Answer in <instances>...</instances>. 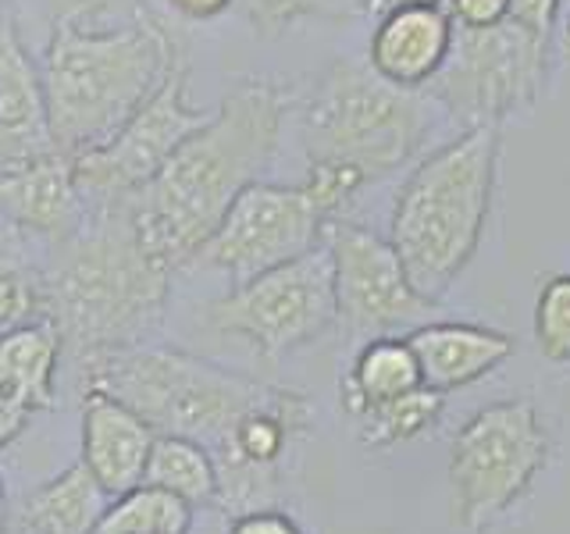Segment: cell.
Returning a JSON list of instances; mask_svg holds the SVG:
<instances>
[{"label":"cell","instance_id":"1","mask_svg":"<svg viewBox=\"0 0 570 534\" xmlns=\"http://www.w3.org/2000/svg\"><path fill=\"white\" fill-rule=\"evenodd\" d=\"M289 107L293 93L282 82L239 79L168 165L118 200L160 264L171 271L196 264L236 196L272 165Z\"/></svg>","mask_w":570,"mask_h":534},{"label":"cell","instance_id":"2","mask_svg":"<svg viewBox=\"0 0 570 534\" xmlns=\"http://www.w3.org/2000/svg\"><path fill=\"white\" fill-rule=\"evenodd\" d=\"M171 267L142 246L121 204L89 207L71 239L43 264L47 320L76 364L150 343L171 296Z\"/></svg>","mask_w":570,"mask_h":534},{"label":"cell","instance_id":"3","mask_svg":"<svg viewBox=\"0 0 570 534\" xmlns=\"http://www.w3.org/2000/svg\"><path fill=\"white\" fill-rule=\"evenodd\" d=\"M175 58L171 36L150 11H136L132 22L115 29L53 22L40 76L58 150L82 157L104 147L154 97Z\"/></svg>","mask_w":570,"mask_h":534},{"label":"cell","instance_id":"4","mask_svg":"<svg viewBox=\"0 0 570 534\" xmlns=\"http://www.w3.org/2000/svg\"><path fill=\"white\" fill-rule=\"evenodd\" d=\"M499 175V125H471L424 154L403 178L389 243L414 289L442 303L478 257Z\"/></svg>","mask_w":570,"mask_h":534},{"label":"cell","instance_id":"5","mask_svg":"<svg viewBox=\"0 0 570 534\" xmlns=\"http://www.w3.org/2000/svg\"><path fill=\"white\" fill-rule=\"evenodd\" d=\"M76 370L82 392H107L132 406L157 435L200 442L214 459L228 449L249 414L296 392L157 343L89 356Z\"/></svg>","mask_w":570,"mask_h":534},{"label":"cell","instance_id":"6","mask_svg":"<svg viewBox=\"0 0 570 534\" xmlns=\"http://www.w3.org/2000/svg\"><path fill=\"white\" fill-rule=\"evenodd\" d=\"M432 132V100L424 89H400L371 65L335 58L303 111L307 160H338L367 182L406 168Z\"/></svg>","mask_w":570,"mask_h":534},{"label":"cell","instance_id":"7","mask_svg":"<svg viewBox=\"0 0 570 534\" xmlns=\"http://www.w3.org/2000/svg\"><path fill=\"white\" fill-rule=\"evenodd\" d=\"M549 427L531 399H503L463 421L450 445V513L460 531H489L549 467Z\"/></svg>","mask_w":570,"mask_h":534},{"label":"cell","instance_id":"8","mask_svg":"<svg viewBox=\"0 0 570 534\" xmlns=\"http://www.w3.org/2000/svg\"><path fill=\"white\" fill-rule=\"evenodd\" d=\"M204 320L210 332L236 338L264 364H278L282 356L317 343L335 325L332 260L325 243L232 285L225 296L207 303Z\"/></svg>","mask_w":570,"mask_h":534},{"label":"cell","instance_id":"9","mask_svg":"<svg viewBox=\"0 0 570 534\" xmlns=\"http://www.w3.org/2000/svg\"><path fill=\"white\" fill-rule=\"evenodd\" d=\"M549 65V40L517 22L489 29H456L450 61L424 86L445 115L471 125H503L542 97Z\"/></svg>","mask_w":570,"mask_h":534},{"label":"cell","instance_id":"10","mask_svg":"<svg viewBox=\"0 0 570 534\" xmlns=\"http://www.w3.org/2000/svg\"><path fill=\"white\" fill-rule=\"evenodd\" d=\"M325 249L332 260L335 320L346 335H400L439 314V303L414 289L389 236L338 218L325 228Z\"/></svg>","mask_w":570,"mask_h":534},{"label":"cell","instance_id":"11","mask_svg":"<svg viewBox=\"0 0 570 534\" xmlns=\"http://www.w3.org/2000/svg\"><path fill=\"white\" fill-rule=\"evenodd\" d=\"M214 111L193 107L186 97V61L175 58L171 71L154 89V97L121 125V129L76 160L79 189L89 207L118 204L147 186L150 178L168 165V157L200 129Z\"/></svg>","mask_w":570,"mask_h":534},{"label":"cell","instance_id":"12","mask_svg":"<svg viewBox=\"0 0 570 534\" xmlns=\"http://www.w3.org/2000/svg\"><path fill=\"white\" fill-rule=\"evenodd\" d=\"M328 225L332 221L317 210L299 182H254L236 196V204L228 207L193 267H214L228 275L232 285H239L317 249L325 243Z\"/></svg>","mask_w":570,"mask_h":534},{"label":"cell","instance_id":"13","mask_svg":"<svg viewBox=\"0 0 570 534\" xmlns=\"http://www.w3.org/2000/svg\"><path fill=\"white\" fill-rule=\"evenodd\" d=\"M61 154L50 132L40 65L18 32L11 4L0 0V175Z\"/></svg>","mask_w":570,"mask_h":534},{"label":"cell","instance_id":"14","mask_svg":"<svg viewBox=\"0 0 570 534\" xmlns=\"http://www.w3.org/2000/svg\"><path fill=\"white\" fill-rule=\"evenodd\" d=\"M65 343L50 320L0 332V453L53 406Z\"/></svg>","mask_w":570,"mask_h":534},{"label":"cell","instance_id":"15","mask_svg":"<svg viewBox=\"0 0 570 534\" xmlns=\"http://www.w3.org/2000/svg\"><path fill=\"white\" fill-rule=\"evenodd\" d=\"M0 210L29 239H43L47 246L71 239L89 214V204L79 189L76 160L50 154L36 165L0 175Z\"/></svg>","mask_w":570,"mask_h":534},{"label":"cell","instance_id":"16","mask_svg":"<svg viewBox=\"0 0 570 534\" xmlns=\"http://www.w3.org/2000/svg\"><path fill=\"white\" fill-rule=\"evenodd\" d=\"M456 26L445 8L406 4L382 11L371 32L367 65L400 89H424L450 61Z\"/></svg>","mask_w":570,"mask_h":534},{"label":"cell","instance_id":"17","mask_svg":"<svg viewBox=\"0 0 570 534\" xmlns=\"http://www.w3.org/2000/svg\"><path fill=\"white\" fill-rule=\"evenodd\" d=\"M157 432L132 406L94 388L82 392V463L115 498L142 485Z\"/></svg>","mask_w":570,"mask_h":534},{"label":"cell","instance_id":"18","mask_svg":"<svg viewBox=\"0 0 570 534\" xmlns=\"http://www.w3.org/2000/svg\"><path fill=\"white\" fill-rule=\"evenodd\" d=\"M406 343L417 356L421 382L435 392L468 388L489 378L517 353L507 332L468 325V320H424L406 332Z\"/></svg>","mask_w":570,"mask_h":534},{"label":"cell","instance_id":"19","mask_svg":"<svg viewBox=\"0 0 570 534\" xmlns=\"http://www.w3.org/2000/svg\"><path fill=\"white\" fill-rule=\"evenodd\" d=\"M111 492L79 459L58 477L43 481L22 503V527L32 534H94L111 506Z\"/></svg>","mask_w":570,"mask_h":534},{"label":"cell","instance_id":"20","mask_svg":"<svg viewBox=\"0 0 570 534\" xmlns=\"http://www.w3.org/2000/svg\"><path fill=\"white\" fill-rule=\"evenodd\" d=\"M421 385V367L406 335H374L353 356V367L346 370L343 385H338V399H343V409L353 421L367 406L400 399Z\"/></svg>","mask_w":570,"mask_h":534},{"label":"cell","instance_id":"21","mask_svg":"<svg viewBox=\"0 0 570 534\" xmlns=\"http://www.w3.org/2000/svg\"><path fill=\"white\" fill-rule=\"evenodd\" d=\"M142 485L165 488L183 498V503H189L193 510L218 506V467H214V456L200 442L178 435L154 438L147 471H142Z\"/></svg>","mask_w":570,"mask_h":534},{"label":"cell","instance_id":"22","mask_svg":"<svg viewBox=\"0 0 570 534\" xmlns=\"http://www.w3.org/2000/svg\"><path fill=\"white\" fill-rule=\"evenodd\" d=\"M445 392L435 388H414L406 392L400 399H389L379 406H367L364 414H356V438H361L367 449H392V445L410 442L424 435L428 427H435L442 417V406H445Z\"/></svg>","mask_w":570,"mask_h":534},{"label":"cell","instance_id":"23","mask_svg":"<svg viewBox=\"0 0 570 534\" xmlns=\"http://www.w3.org/2000/svg\"><path fill=\"white\" fill-rule=\"evenodd\" d=\"M189 503H183V498L165 488L136 485L132 492L111 498V506H107L94 534H189Z\"/></svg>","mask_w":570,"mask_h":534},{"label":"cell","instance_id":"24","mask_svg":"<svg viewBox=\"0 0 570 534\" xmlns=\"http://www.w3.org/2000/svg\"><path fill=\"white\" fill-rule=\"evenodd\" d=\"M534 343L549 364H570V271L542 281L534 299Z\"/></svg>","mask_w":570,"mask_h":534},{"label":"cell","instance_id":"25","mask_svg":"<svg viewBox=\"0 0 570 534\" xmlns=\"http://www.w3.org/2000/svg\"><path fill=\"white\" fill-rule=\"evenodd\" d=\"M261 40H278L311 18H343L350 0H236Z\"/></svg>","mask_w":570,"mask_h":534},{"label":"cell","instance_id":"26","mask_svg":"<svg viewBox=\"0 0 570 534\" xmlns=\"http://www.w3.org/2000/svg\"><path fill=\"white\" fill-rule=\"evenodd\" d=\"M299 186L307 189V196L328 221H338L371 182L356 168L338 165V160H307V175H303Z\"/></svg>","mask_w":570,"mask_h":534},{"label":"cell","instance_id":"27","mask_svg":"<svg viewBox=\"0 0 570 534\" xmlns=\"http://www.w3.org/2000/svg\"><path fill=\"white\" fill-rule=\"evenodd\" d=\"M456 29H489L510 18V0H445Z\"/></svg>","mask_w":570,"mask_h":534},{"label":"cell","instance_id":"28","mask_svg":"<svg viewBox=\"0 0 570 534\" xmlns=\"http://www.w3.org/2000/svg\"><path fill=\"white\" fill-rule=\"evenodd\" d=\"M228 534H303V531L296 527L289 513L264 506V510H249V513L232 516Z\"/></svg>","mask_w":570,"mask_h":534},{"label":"cell","instance_id":"29","mask_svg":"<svg viewBox=\"0 0 570 534\" xmlns=\"http://www.w3.org/2000/svg\"><path fill=\"white\" fill-rule=\"evenodd\" d=\"M560 18V0H510V22L549 40Z\"/></svg>","mask_w":570,"mask_h":534},{"label":"cell","instance_id":"30","mask_svg":"<svg viewBox=\"0 0 570 534\" xmlns=\"http://www.w3.org/2000/svg\"><path fill=\"white\" fill-rule=\"evenodd\" d=\"M32 264V239L0 210V275Z\"/></svg>","mask_w":570,"mask_h":534},{"label":"cell","instance_id":"31","mask_svg":"<svg viewBox=\"0 0 570 534\" xmlns=\"http://www.w3.org/2000/svg\"><path fill=\"white\" fill-rule=\"evenodd\" d=\"M53 22H94L115 0H43Z\"/></svg>","mask_w":570,"mask_h":534},{"label":"cell","instance_id":"32","mask_svg":"<svg viewBox=\"0 0 570 534\" xmlns=\"http://www.w3.org/2000/svg\"><path fill=\"white\" fill-rule=\"evenodd\" d=\"M168 4L183 18H189V22H210V18L225 14L236 0H168Z\"/></svg>","mask_w":570,"mask_h":534},{"label":"cell","instance_id":"33","mask_svg":"<svg viewBox=\"0 0 570 534\" xmlns=\"http://www.w3.org/2000/svg\"><path fill=\"white\" fill-rule=\"evenodd\" d=\"M406 4H435V8H445V0H371V8H374V11L406 8Z\"/></svg>","mask_w":570,"mask_h":534},{"label":"cell","instance_id":"34","mask_svg":"<svg viewBox=\"0 0 570 534\" xmlns=\"http://www.w3.org/2000/svg\"><path fill=\"white\" fill-rule=\"evenodd\" d=\"M0 534H11V527H8V506H4V481H0Z\"/></svg>","mask_w":570,"mask_h":534},{"label":"cell","instance_id":"35","mask_svg":"<svg viewBox=\"0 0 570 534\" xmlns=\"http://www.w3.org/2000/svg\"><path fill=\"white\" fill-rule=\"evenodd\" d=\"M563 50H567V58H570V14H567V22H563Z\"/></svg>","mask_w":570,"mask_h":534},{"label":"cell","instance_id":"36","mask_svg":"<svg viewBox=\"0 0 570 534\" xmlns=\"http://www.w3.org/2000/svg\"><path fill=\"white\" fill-rule=\"evenodd\" d=\"M18 534H32V531L29 527H18Z\"/></svg>","mask_w":570,"mask_h":534}]
</instances>
